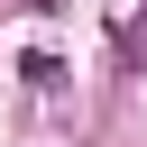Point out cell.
I'll return each mask as SVG.
<instances>
[{
  "label": "cell",
  "mask_w": 147,
  "mask_h": 147,
  "mask_svg": "<svg viewBox=\"0 0 147 147\" xmlns=\"http://www.w3.org/2000/svg\"><path fill=\"white\" fill-rule=\"evenodd\" d=\"M119 64H129V74H147V18H138V28L119 37Z\"/></svg>",
  "instance_id": "obj_1"
},
{
  "label": "cell",
  "mask_w": 147,
  "mask_h": 147,
  "mask_svg": "<svg viewBox=\"0 0 147 147\" xmlns=\"http://www.w3.org/2000/svg\"><path fill=\"white\" fill-rule=\"evenodd\" d=\"M37 9H64V0H37Z\"/></svg>",
  "instance_id": "obj_2"
}]
</instances>
